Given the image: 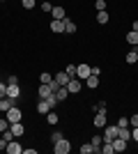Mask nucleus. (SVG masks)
I'll return each mask as SVG.
<instances>
[{
	"label": "nucleus",
	"mask_w": 138,
	"mask_h": 154,
	"mask_svg": "<svg viewBox=\"0 0 138 154\" xmlns=\"http://www.w3.org/2000/svg\"><path fill=\"white\" fill-rule=\"evenodd\" d=\"M69 149H72V143L67 138H60L58 143H53V152L55 154H69Z\"/></svg>",
	"instance_id": "nucleus-1"
},
{
	"label": "nucleus",
	"mask_w": 138,
	"mask_h": 154,
	"mask_svg": "<svg viewBox=\"0 0 138 154\" xmlns=\"http://www.w3.org/2000/svg\"><path fill=\"white\" fill-rule=\"evenodd\" d=\"M5 115H7V122H9V124H14V122H21V110H19V108H14V106H12L9 110H7Z\"/></svg>",
	"instance_id": "nucleus-2"
},
{
	"label": "nucleus",
	"mask_w": 138,
	"mask_h": 154,
	"mask_svg": "<svg viewBox=\"0 0 138 154\" xmlns=\"http://www.w3.org/2000/svg\"><path fill=\"white\" fill-rule=\"evenodd\" d=\"M81 88H83L81 78H72V81L67 83V90H69V94H76V92H81Z\"/></svg>",
	"instance_id": "nucleus-3"
},
{
	"label": "nucleus",
	"mask_w": 138,
	"mask_h": 154,
	"mask_svg": "<svg viewBox=\"0 0 138 154\" xmlns=\"http://www.w3.org/2000/svg\"><path fill=\"white\" fill-rule=\"evenodd\" d=\"M118 131H120V127L118 124H115V127H106V131H104V140H115V138H118Z\"/></svg>",
	"instance_id": "nucleus-4"
},
{
	"label": "nucleus",
	"mask_w": 138,
	"mask_h": 154,
	"mask_svg": "<svg viewBox=\"0 0 138 154\" xmlns=\"http://www.w3.org/2000/svg\"><path fill=\"white\" fill-rule=\"evenodd\" d=\"M87 76H90V67H87V64H76V78L85 81Z\"/></svg>",
	"instance_id": "nucleus-5"
},
{
	"label": "nucleus",
	"mask_w": 138,
	"mask_h": 154,
	"mask_svg": "<svg viewBox=\"0 0 138 154\" xmlns=\"http://www.w3.org/2000/svg\"><path fill=\"white\" fill-rule=\"evenodd\" d=\"M9 129H12L14 138H19V136H23V134H26V127H23L21 122H14V124H9Z\"/></svg>",
	"instance_id": "nucleus-6"
},
{
	"label": "nucleus",
	"mask_w": 138,
	"mask_h": 154,
	"mask_svg": "<svg viewBox=\"0 0 138 154\" xmlns=\"http://www.w3.org/2000/svg\"><path fill=\"white\" fill-rule=\"evenodd\" d=\"M111 143H113V149H115V152H124V149H127V140H124V138H120V136L115 138V140H111Z\"/></svg>",
	"instance_id": "nucleus-7"
},
{
	"label": "nucleus",
	"mask_w": 138,
	"mask_h": 154,
	"mask_svg": "<svg viewBox=\"0 0 138 154\" xmlns=\"http://www.w3.org/2000/svg\"><path fill=\"white\" fill-rule=\"evenodd\" d=\"M7 152H9V154H23V147H21L16 140H9V143H7Z\"/></svg>",
	"instance_id": "nucleus-8"
},
{
	"label": "nucleus",
	"mask_w": 138,
	"mask_h": 154,
	"mask_svg": "<svg viewBox=\"0 0 138 154\" xmlns=\"http://www.w3.org/2000/svg\"><path fill=\"white\" fill-rule=\"evenodd\" d=\"M51 30L53 32H65V19H53L51 21Z\"/></svg>",
	"instance_id": "nucleus-9"
},
{
	"label": "nucleus",
	"mask_w": 138,
	"mask_h": 154,
	"mask_svg": "<svg viewBox=\"0 0 138 154\" xmlns=\"http://www.w3.org/2000/svg\"><path fill=\"white\" fill-rule=\"evenodd\" d=\"M37 94H39V99H46L48 94H53L51 85H48V83H41V85H39V92H37Z\"/></svg>",
	"instance_id": "nucleus-10"
},
{
	"label": "nucleus",
	"mask_w": 138,
	"mask_h": 154,
	"mask_svg": "<svg viewBox=\"0 0 138 154\" xmlns=\"http://www.w3.org/2000/svg\"><path fill=\"white\" fill-rule=\"evenodd\" d=\"M12 106H14V99H12V97H2V99H0V110H5V113H7Z\"/></svg>",
	"instance_id": "nucleus-11"
},
{
	"label": "nucleus",
	"mask_w": 138,
	"mask_h": 154,
	"mask_svg": "<svg viewBox=\"0 0 138 154\" xmlns=\"http://www.w3.org/2000/svg\"><path fill=\"white\" fill-rule=\"evenodd\" d=\"M92 122H94V127L104 129V127H106V113H97V115H94V120H92Z\"/></svg>",
	"instance_id": "nucleus-12"
},
{
	"label": "nucleus",
	"mask_w": 138,
	"mask_h": 154,
	"mask_svg": "<svg viewBox=\"0 0 138 154\" xmlns=\"http://www.w3.org/2000/svg\"><path fill=\"white\" fill-rule=\"evenodd\" d=\"M48 110H53L51 106H48V101H46V99H39V103H37V113H41V115H46Z\"/></svg>",
	"instance_id": "nucleus-13"
},
{
	"label": "nucleus",
	"mask_w": 138,
	"mask_h": 154,
	"mask_svg": "<svg viewBox=\"0 0 138 154\" xmlns=\"http://www.w3.org/2000/svg\"><path fill=\"white\" fill-rule=\"evenodd\" d=\"M55 81H58L60 85H67L69 81H72V76H69L67 71H60V74H55Z\"/></svg>",
	"instance_id": "nucleus-14"
},
{
	"label": "nucleus",
	"mask_w": 138,
	"mask_h": 154,
	"mask_svg": "<svg viewBox=\"0 0 138 154\" xmlns=\"http://www.w3.org/2000/svg\"><path fill=\"white\" fill-rule=\"evenodd\" d=\"M76 30H78V28H76V23H74V21H69V19L65 16V32H67V35H74Z\"/></svg>",
	"instance_id": "nucleus-15"
},
{
	"label": "nucleus",
	"mask_w": 138,
	"mask_h": 154,
	"mask_svg": "<svg viewBox=\"0 0 138 154\" xmlns=\"http://www.w3.org/2000/svg\"><path fill=\"white\" fill-rule=\"evenodd\" d=\"M46 122L51 124V127H55V124L60 122V117H58V113H53V110H48V113H46Z\"/></svg>",
	"instance_id": "nucleus-16"
},
{
	"label": "nucleus",
	"mask_w": 138,
	"mask_h": 154,
	"mask_svg": "<svg viewBox=\"0 0 138 154\" xmlns=\"http://www.w3.org/2000/svg\"><path fill=\"white\" fill-rule=\"evenodd\" d=\"M124 60H127V64H133V62H138V48L129 51V53L124 55Z\"/></svg>",
	"instance_id": "nucleus-17"
},
{
	"label": "nucleus",
	"mask_w": 138,
	"mask_h": 154,
	"mask_svg": "<svg viewBox=\"0 0 138 154\" xmlns=\"http://www.w3.org/2000/svg\"><path fill=\"white\" fill-rule=\"evenodd\" d=\"M21 90H19V85H7V97H12V99H19Z\"/></svg>",
	"instance_id": "nucleus-18"
},
{
	"label": "nucleus",
	"mask_w": 138,
	"mask_h": 154,
	"mask_svg": "<svg viewBox=\"0 0 138 154\" xmlns=\"http://www.w3.org/2000/svg\"><path fill=\"white\" fill-rule=\"evenodd\" d=\"M51 16H53V19H65V7H53Z\"/></svg>",
	"instance_id": "nucleus-19"
},
{
	"label": "nucleus",
	"mask_w": 138,
	"mask_h": 154,
	"mask_svg": "<svg viewBox=\"0 0 138 154\" xmlns=\"http://www.w3.org/2000/svg\"><path fill=\"white\" fill-rule=\"evenodd\" d=\"M127 42H129L131 46H138V32H136V30L127 32Z\"/></svg>",
	"instance_id": "nucleus-20"
},
{
	"label": "nucleus",
	"mask_w": 138,
	"mask_h": 154,
	"mask_svg": "<svg viewBox=\"0 0 138 154\" xmlns=\"http://www.w3.org/2000/svg\"><path fill=\"white\" fill-rule=\"evenodd\" d=\"M85 83H87V88H92V90H94V88H99V76H87L85 78Z\"/></svg>",
	"instance_id": "nucleus-21"
},
{
	"label": "nucleus",
	"mask_w": 138,
	"mask_h": 154,
	"mask_svg": "<svg viewBox=\"0 0 138 154\" xmlns=\"http://www.w3.org/2000/svg\"><path fill=\"white\" fill-rule=\"evenodd\" d=\"M67 94H69V90H67V85H62V88H58V92H55V97H58V101H62V99H67Z\"/></svg>",
	"instance_id": "nucleus-22"
},
{
	"label": "nucleus",
	"mask_w": 138,
	"mask_h": 154,
	"mask_svg": "<svg viewBox=\"0 0 138 154\" xmlns=\"http://www.w3.org/2000/svg\"><path fill=\"white\" fill-rule=\"evenodd\" d=\"M97 23H101V26H106V23H108V12H106V9L97 14Z\"/></svg>",
	"instance_id": "nucleus-23"
},
{
	"label": "nucleus",
	"mask_w": 138,
	"mask_h": 154,
	"mask_svg": "<svg viewBox=\"0 0 138 154\" xmlns=\"http://www.w3.org/2000/svg\"><path fill=\"white\" fill-rule=\"evenodd\" d=\"M118 136H120V138H124V140H129V138H131V129H129V127L120 129V131H118Z\"/></svg>",
	"instance_id": "nucleus-24"
},
{
	"label": "nucleus",
	"mask_w": 138,
	"mask_h": 154,
	"mask_svg": "<svg viewBox=\"0 0 138 154\" xmlns=\"http://www.w3.org/2000/svg\"><path fill=\"white\" fill-rule=\"evenodd\" d=\"M115 149H113V143H108V140H104V147H101V154H113Z\"/></svg>",
	"instance_id": "nucleus-25"
},
{
	"label": "nucleus",
	"mask_w": 138,
	"mask_h": 154,
	"mask_svg": "<svg viewBox=\"0 0 138 154\" xmlns=\"http://www.w3.org/2000/svg\"><path fill=\"white\" fill-rule=\"evenodd\" d=\"M46 101H48V106H51V108H55V103H58V97H55V92L46 97Z\"/></svg>",
	"instance_id": "nucleus-26"
},
{
	"label": "nucleus",
	"mask_w": 138,
	"mask_h": 154,
	"mask_svg": "<svg viewBox=\"0 0 138 154\" xmlns=\"http://www.w3.org/2000/svg\"><path fill=\"white\" fill-rule=\"evenodd\" d=\"M92 145H94V147H99V145H104V138H101V136H92Z\"/></svg>",
	"instance_id": "nucleus-27"
},
{
	"label": "nucleus",
	"mask_w": 138,
	"mask_h": 154,
	"mask_svg": "<svg viewBox=\"0 0 138 154\" xmlns=\"http://www.w3.org/2000/svg\"><path fill=\"white\" fill-rule=\"evenodd\" d=\"M92 149H94V145H92V143L87 145V143H85V145L81 147V154H92Z\"/></svg>",
	"instance_id": "nucleus-28"
},
{
	"label": "nucleus",
	"mask_w": 138,
	"mask_h": 154,
	"mask_svg": "<svg viewBox=\"0 0 138 154\" xmlns=\"http://www.w3.org/2000/svg\"><path fill=\"white\" fill-rule=\"evenodd\" d=\"M67 74H69V76H72V78H76V64H67Z\"/></svg>",
	"instance_id": "nucleus-29"
},
{
	"label": "nucleus",
	"mask_w": 138,
	"mask_h": 154,
	"mask_svg": "<svg viewBox=\"0 0 138 154\" xmlns=\"http://www.w3.org/2000/svg\"><path fill=\"white\" fill-rule=\"evenodd\" d=\"M118 127H120V129H124V127H131V124H129V117H120V120H118Z\"/></svg>",
	"instance_id": "nucleus-30"
},
{
	"label": "nucleus",
	"mask_w": 138,
	"mask_h": 154,
	"mask_svg": "<svg viewBox=\"0 0 138 154\" xmlns=\"http://www.w3.org/2000/svg\"><path fill=\"white\" fill-rule=\"evenodd\" d=\"M39 81H41V83H51V81H53V76L48 74V71H44V74L39 76Z\"/></svg>",
	"instance_id": "nucleus-31"
},
{
	"label": "nucleus",
	"mask_w": 138,
	"mask_h": 154,
	"mask_svg": "<svg viewBox=\"0 0 138 154\" xmlns=\"http://www.w3.org/2000/svg\"><path fill=\"white\" fill-rule=\"evenodd\" d=\"M60 138H65V136H62V131H53V134H51V143H58Z\"/></svg>",
	"instance_id": "nucleus-32"
},
{
	"label": "nucleus",
	"mask_w": 138,
	"mask_h": 154,
	"mask_svg": "<svg viewBox=\"0 0 138 154\" xmlns=\"http://www.w3.org/2000/svg\"><path fill=\"white\" fill-rule=\"evenodd\" d=\"M94 7H97V12H104V9H106V0H97Z\"/></svg>",
	"instance_id": "nucleus-33"
},
{
	"label": "nucleus",
	"mask_w": 138,
	"mask_h": 154,
	"mask_svg": "<svg viewBox=\"0 0 138 154\" xmlns=\"http://www.w3.org/2000/svg\"><path fill=\"white\" fill-rule=\"evenodd\" d=\"M7 129H9V122H7V117H2V120H0V134L7 131Z\"/></svg>",
	"instance_id": "nucleus-34"
},
{
	"label": "nucleus",
	"mask_w": 138,
	"mask_h": 154,
	"mask_svg": "<svg viewBox=\"0 0 138 154\" xmlns=\"http://www.w3.org/2000/svg\"><path fill=\"white\" fill-rule=\"evenodd\" d=\"M21 5L26 7V9H32V7H35V0H21Z\"/></svg>",
	"instance_id": "nucleus-35"
},
{
	"label": "nucleus",
	"mask_w": 138,
	"mask_h": 154,
	"mask_svg": "<svg viewBox=\"0 0 138 154\" xmlns=\"http://www.w3.org/2000/svg\"><path fill=\"white\" fill-rule=\"evenodd\" d=\"M7 85H19V78H16V76L12 74V76L7 78Z\"/></svg>",
	"instance_id": "nucleus-36"
},
{
	"label": "nucleus",
	"mask_w": 138,
	"mask_h": 154,
	"mask_svg": "<svg viewBox=\"0 0 138 154\" xmlns=\"http://www.w3.org/2000/svg\"><path fill=\"white\" fill-rule=\"evenodd\" d=\"M7 97V83H0V99Z\"/></svg>",
	"instance_id": "nucleus-37"
},
{
	"label": "nucleus",
	"mask_w": 138,
	"mask_h": 154,
	"mask_svg": "<svg viewBox=\"0 0 138 154\" xmlns=\"http://www.w3.org/2000/svg\"><path fill=\"white\" fill-rule=\"evenodd\" d=\"M129 124H131V127H138V115H131V117H129Z\"/></svg>",
	"instance_id": "nucleus-38"
},
{
	"label": "nucleus",
	"mask_w": 138,
	"mask_h": 154,
	"mask_svg": "<svg viewBox=\"0 0 138 154\" xmlns=\"http://www.w3.org/2000/svg\"><path fill=\"white\" fill-rule=\"evenodd\" d=\"M90 74H92V76H99V74H101V69H99V67H90Z\"/></svg>",
	"instance_id": "nucleus-39"
},
{
	"label": "nucleus",
	"mask_w": 138,
	"mask_h": 154,
	"mask_svg": "<svg viewBox=\"0 0 138 154\" xmlns=\"http://www.w3.org/2000/svg\"><path fill=\"white\" fill-rule=\"evenodd\" d=\"M131 138L138 143V127H133V129H131Z\"/></svg>",
	"instance_id": "nucleus-40"
},
{
	"label": "nucleus",
	"mask_w": 138,
	"mask_h": 154,
	"mask_svg": "<svg viewBox=\"0 0 138 154\" xmlns=\"http://www.w3.org/2000/svg\"><path fill=\"white\" fill-rule=\"evenodd\" d=\"M41 9H44V12H51L53 5H51V2H44V5H41Z\"/></svg>",
	"instance_id": "nucleus-41"
},
{
	"label": "nucleus",
	"mask_w": 138,
	"mask_h": 154,
	"mask_svg": "<svg viewBox=\"0 0 138 154\" xmlns=\"http://www.w3.org/2000/svg\"><path fill=\"white\" fill-rule=\"evenodd\" d=\"M0 149H7V140L5 138H0Z\"/></svg>",
	"instance_id": "nucleus-42"
},
{
	"label": "nucleus",
	"mask_w": 138,
	"mask_h": 154,
	"mask_svg": "<svg viewBox=\"0 0 138 154\" xmlns=\"http://www.w3.org/2000/svg\"><path fill=\"white\" fill-rule=\"evenodd\" d=\"M131 30H136V32H138V21H133V23H131Z\"/></svg>",
	"instance_id": "nucleus-43"
}]
</instances>
